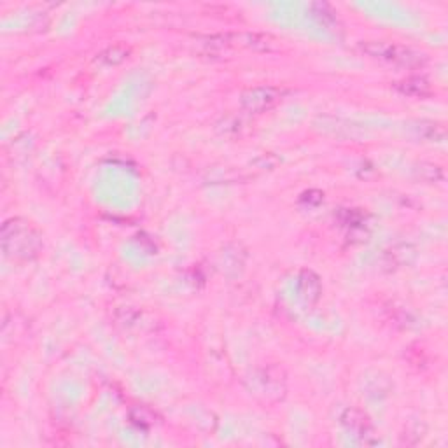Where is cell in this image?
Listing matches in <instances>:
<instances>
[{"mask_svg": "<svg viewBox=\"0 0 448 448\" xmlns=\"http://www.w3.org/2000/svg\"><path fill=\"white\" fill-rule=\"evenodd\" d=\"M359 49L377 62L403 67V69H418V67H424L427 60L421 51L396 43H387V40H364V43H359Z\"/></svg>", "mask_w": 448, "mask_h": 448, "instance_id": "obj_2", "label": "cell"}, {"mask_svg": "<svg viewBox=\"0 0 448 448\" xmlns=\"http://www.w3.org/2000/svg\"><path fill=\"white\" fill-rule=\"evenodd\" d=\"M310 11H312V16L319 21L320 25H324L326 28L338 27V18H336V12L333 11L331 8L324 2H314L310 4Z\"/></svg>", "mask_w": 448, "mask_h": 448, "instance_id": "obj_11", "label": "cell"}, {"mask_svg": "<svg viewBox=\"0 0 448 448\" xmlns=\"http://www.w3.org/2000/svg\"><path fill=\"white\" fill-rule=\"evenodd\" d=\"M298 289L305 301L308 303H316L322 294V282L320 277L312 270H301L298 275Z\"/></svg>", "mask_w": 448, "mask_h": 448, "instance_id": "obj_7", "label": "cell"}, {"mask_svg": "<svg viewBox=\"0 0 448 448\" xmlns=\"http://www.w3.org/2000/svg\"><path fill=\"white\" fill-rule=\"evenodd\" d=\"M0 242L5 257L18 263L34 261L43 250V235L23 217L8 219L2 224Z\"/></svg>", "mask_w": 448, "mask_h": 448, "instance_id": "obj_1", "label": "cell"}, {"mask_svg": "<svg viewBox=\"0 0 448 448\" xmlns=\"http://www.w3.org/2000/svg\"><path fill=\"white\" fill-rule=\"evenodd\" d=\"M394 88L405 97L412 98H425L433 95V86L422 75H410V78L403 79V81L394 82Z\"/></svg>", "mask_w": 448, "mask_h": 448, "instance_id": "obj_6", "label": "cell"}, {"mask_svg": "<svg viewBox=\"0 0 448 448\" xmlns=\"http://www.w3.org/2000/svg\"><path fill=\"white\" fill-rule=\"evenodd\" d=\"M340 422L349 433L354 434L359 441H363L366 445H377V434H375V427L371 424L370 417L366 413L361 412L357 408H347L343 410L342 417H340Z\"/></svg>", "mask_w": 448, "mask_h": 448, "instance_id": "obj_5", "label": "cell"}, {"mask_svg": "<svg viewBox=\"0 0 448 448\" xmlns=\"http://www.w3.org/2000/svg\"><path fill=\"white\" fill-rule=\"evenodd\" d=\"M285 95H287V90L281 88V86H256V88H249L244 91L240 97V104L247 113L263 114L279 106L285 98Z\"/></svg>", "mask_w": 448, "mask_h": 448, "instance_id": "obj_4", "label": "cell"}, {"mask_svg": "<svg viewBox=\"0 0 448 448\" xmlns=\"http://www.w3.org/2000/svg\"><path fill=\"white\" fill-rule=\"evenodd\" d=\"M154 418H156V415L151 412L149 408H145V406H135V408L130 410V421H132L133 425H137V427L141 429H149L154 425Z\"/></svg>", "mask_w": 448, "mask_h": 448, "instance_id": "obj_13", "label": "cell"}, {"mask_svg": "<svg viewBox=\"0 0 448 448\" xmlns=\"http://www.w3.org/2000/svg\"><path fill=\"white\" fill-rule=\"evenodd\" d=\"M235 43L254 51H272L275 47L273 40L261 34H240L235 36Z\"/></svg>", "mask_w": 448, "mask_h": 448, "instance_id": "obj_10", "label": "cell"}, {"mask_svg": "<svg viewBox=\"0 0 448 448\" xmlns=\"http://www.w3.org/2000/svg\"><path fill=\"white\" fill-rule=\"evenodd\" d=\"M415 172H417V176L421 177V179L427 180V182H438V180L443 179V170H441V167L433 163H421L415 168Z\"/></svg>", "mask_w": 448, "mask_h": 448, "instance_id": "obj_14", "label": "cell"}, {"mask_svg": "<svg viewBox=\"0 0 448 448\" xmlns=\"http://www.w3.org/2000/svg\"><path fill=\"white\" fill-rule=\"evenodd\" d=\"M130 51L126 49L125 46H110L107 47V49H104L98 55V62L104 63V65L107 67H114V65H119V63L125 62L126 58H128Z\"/></svg>", "mask_w": 448, "mask_h": 448, "instance_id": "obj_12", "label": "cell"}, {"mask_svg": "<svg viewBox=\"0 0 448 448\" xmlns=\"http://www.w3.org/2000/svg\"><path fill=\"white\" fill-rule=\"evenodd\" d=\"M368 217H370V215L361 211V209H343V211L340 212L342 226L347 228L351 233H361L364 235V237H366Z\"/></svg>", "mask_w": 448, "mask_h": 448, "instance_id": "obj_8", "label": "cell"}, {"mask_svg": "<svg viewBox=\"0 0 448 448\" xmlns=\"http://www.w3.org/2000/svg\"><path fill=\"white\" fill-rule=\"evenodd\" d=\"M300 202L308 207H317L324 202V193L319 189H308L300 196Z\"/></svg>", "mask_w": 448, "mask_h": 448, "instance_id": "obj_15", "label": "cell"}, {"mask_svg": "<svg viewBox=\"0 0 448 448\" xmlns=\"http://www.w3.org/2000/svg\"><path fill=\"white\" fill-rule=\"evenodd\" d=\"M247 382H250V392L261 396L266 401H281L285 396V375L279 366L259 368L252 377L247 378Z\"/></svg>", "mask_w": 448, "mask_h": 448, "instance_id": "obj_3", "label": "cell"}, {"mask_svg": "<svg viewBox=\"0 0 448 448\" xmlns=\"http://www.w3.org/2000/svg\"><path fill=\"white\" fill-rule=\"evenodd\" d=\"M412 130L417 133V137H422L427 142H443L447 137V130L441 123L429 121V119H422V121L413 123Z\"/></svg>", "mask_w": 448, "mask_h": 448, "instance_id": "obj_9", "label": "cell"}]
</instances>
